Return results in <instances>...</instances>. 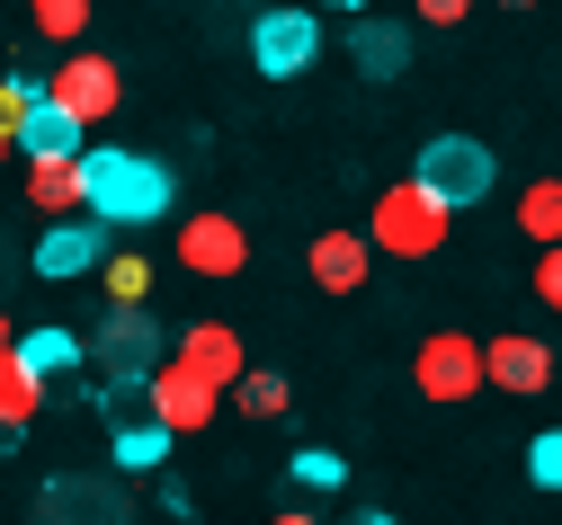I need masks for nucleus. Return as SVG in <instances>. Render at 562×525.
<instances>
[{"label":"nucleus","instance_id":"nucleus-1","mask_svg":"<svg viewBox=\"0 0 562 525\" xmlns=\"http://www.w3.org/2000/svg\"><path fill=\"white\" fill-rule=\"evenodd\" d=\"M81 179H90L99 222H161L170 214V170L144 152H81Z\"/></svg>","mask_w":562,"mask_h":525},{"label":"nucleus","instance_id":"nucleus-2","mask_svg":"<svg viewBox=\"0 0 562 525\" xmlns=\"http://www.w3.org/2000/svg\"><path fill=\"white\" fill-rule=\"evenodd\" d=\"M447 232H456V205H447L438 187H419V179L384 187V196H375V222H367V241H375L384 259H438Z\"/></svg>","mask_w":562,"mask_h":525},{"label":"nucleus","instance_id":"nucleus-3","mask_svg":"<svg viewBox=\"0 0 562 525\" xmlns=\"http://www.w3.org/2000/svg\"><path fill=\"white\" fill-rule=\"evenodd\" d=\"M161 365V330L144 304H108V321L90 330V374H99V392L108 384H144V374Z\"/></svg>","mask_w":562,"mask_h":525},{"label":"nucleus","instance_id":"nucleus-4","mask_svg":"<svg viewBox=\"0 0 562 525\" xmlns=\"http://www.w3.org/2000/svg\"><path fill=\"white\" fill-rule=\"evenodd\" d=\"M411 384H419V401H438V410H456V401H473L491 374H482V339H464V330H429L419 339V356H411Z\"/></svg>","mask_w":562,"mask_h":525},{"label":"nucleus","instance_id":"nucleus-5","mask_svg":"<svg viewBox=\"0 0 562 525\" xmlns=\"http://www.w3.org/2000/svg\"><path fill=\"white\" fill-rule=\"evenodd\" d=\"M491 170H501V161H491V142H473V134H438V142H419V187H438L456 214L464 205H482L491 196Z\"/></svg>","mask_w":562,"mask_h":525},{"label":"nucleus","instance_id":"nucleus-6","mask_svg":"<svg viewBox=\"0 0 562 525\" xmlns=\"http://www.w3.org/2000/svg\"><path fill=\"white\" fill-rule=\"evenodd\" d=\"M45 99H54V107H72L81 125H108V116L125 107V71H116L108 54H72V45H63L54 81H45Z\"/></svg>","mask_w":562,"mask_h":525},{"label":"nucleus","instance_id":"nucleus-7","mask_svg":"<svg viewBox=\"0 0 562 525\" xmlns=\"http://www.w3.org/2000/svg\"><path fill=\"white\" fill-rule=\"evenodd\" d=\"M144 392H153V410H161V419H170L179 436H196L205 419H224V384H215V374H196V365H188L179 347H170V356H161V365L144 374Z\"/></svg>","mask_w":562,"mask_h":525},{"label":"nucleus","instance_id":"nucleus-8","mask_svg":"<svg viewBox=\"0 0 562 525\" xmlns=\"http://www.w3.org/2000/svg\"><path fill=\"white\" fill-rule=\"evenodd\" d=\"M179 267L205 276V285H224V276L250 267V232H241L233 214H188V222H179Z\"/></svg>","mask_w":562,"mask_h":525},{"label":"nucleus","instance_id":"nucleus-9","mask_svg":"<svg viewBox=\"0 0 562 525\" xmlns=\"http://www.w3.org/2000/svg\"><path fill=\"white\" fill-rule=\"evenodd\" d=\"M313 54H322V19H313V10H268V19L250 27V62L268 71V81L313 71Z\"/></svg>","mask_w":562,"mask_h":525},{"label":"nucleus","instance_id":"nucleus-10","mask_svg":"<svg viewBox=\"0 0 562 525\" xmlns=\"http://www.w3.org/2000/svg\"><path fill=\"white\" fill-rule=\"evenodd\" d=\"M482 374H491V384H501V392H544L553 384V347L544 339H527V330H491L482 339Z\"/></svg>","mask_w":562,"mask_h":525},{"label":"nucleus","instance_id":"nucleus-11","mask_svg":"<svg viewBox=\"0 0 562 525\" xmlns=\"http://www.w3.org/2000/svg\"><path fill=\"white\" fill-rule=\"evenodd\" d=\"M108 259V232H99V214H63L54 232L36 241V276H54V285H72V276H90Z\"/></svg>","mask_w":562,"mask_h":525},{"label":"nucleus","instance_id":"nucleus-12","mask_svg":"<svg viewBox=\"0 0 562 525\" xmlns=\"http://www.w3.org/2000/svg\"><path fill=\"white\" fill-rule=\"evenodd\" d=\"M27 205H36L45 222H63V214H90L81 152H45V161H27Z\"/></svg>","mask_w":562,"mask_h":525},{"label":"nucleus","instance_id":"nucleus-13","mask_svg":"<svg viewBox=\"0 0 562 525\" xmlns=\"http://www.w3.org/2000/svg\"><path fill=\"white\" fill-rule=\"evenodd\" d=\"M304 267H313L322 294H358L367 267H375V241H367V232H322V241L304 250Z\"/></svg>","mask_w":562,"mask_h":525},{"label":"nucleus","instance_id":"nucleus-14","mask_svg":"<svg viewBox=\"0 0 562 525\" xmlns=\"http://www.w3.org/2000/svg\"><path fill=\"white\" fill-rule=\"evenodd\" d=\"M348 62H358L367 81H402V62H411V27H402V19H348Z\"/></svg>","mask_w":562,"mask_h":525},{"label":"nucleus","instance_id":"nucleus-15","mask_svg":"<svg viewBox=\"0 0 562 525\" xmlns=\"http://www.w3.org/2000/svg\"><path fill=\"white\" fill-rule=\"evenodd\" d=\"M179 356H188L196 374H215L224 392L241 384V365H250V356H241V330H233V321H196V330H179Z\"/></svg>","mask_w":562,"mask_h":525},{"label":"nucleus","instance_id":"nucleus-16","mask_svg":"<svg viewBox=\"0 0 562 525\" xmlns=\"http://www.w3.org/2000/svg\"><path fill=\"white\" fill-rule=\"evenodd\" d=\"M45 392H54L45 374H36V365H27L19 347H0V436H19V427H27L36 410H45Z\"/></svg>","mask_w":562,"mask_h":525},{"label":"nucleus","instance_id":"nucleus-17","mask_svg":"<svg viewBox=\"0 0 562 525\" xmlns=\"http://www.w3.org/2000/svg\"><path fill=\"white\" fill-rule=\"evenodd\" d=\"M81 134H90V125H81L72 107H54V99H45V107L19 125V152H27V161H45V152H81Z\"/></svg>","mask_w":562,"mask_h":525},{"label":"nucleus","instance_id":"nucleus-18","mask_svg":"<svg viewBox=\"0 0 562 525\" xmlns=\"http://www.w3.org/2000/svg\"><path fill=\"white\" fill-rule=\"evenodd\" d=\"M224 401H233L241 419H286V401H295V392H286V374H259V365H241V384H233Z\"/></svg>","mask_w":562,"mask_h":525},{"label":"nucleus","instance_id":"nucleus-19","mask_svg":"<svg viewBox=\"0 0 562 525\" xmlns=\"http://www.w3.org/2000/svg\"><path fill=\"white\" fill-rule=\"evenodd\" d=\"M19 356L45 374V384H63V374L81 365V339H72V330H19Z\"/></svg>","mask_w":562,"mask_h":525},{"label":"nucleus","instance_id":"nucleus-20","mask_svg":"<svg viewBox=\"0 0 562 525\" xmlns=\"http://www.w3.org/2000/svg\"><path fill=\"white\" fill-rule=\"evenodd\" d=\"M518 232L544 250V241H562V179H536L527 196H518Z\"/></svg>","mask_w":562,"mask_h":525},{"label":"nucleus","instance_id":"nucleus-21","mask_svg":"<svg viewBox=\"0 0 562 525\" xmlns=\"http://www.w3.org/2000/svg\"><path fill=\"white\" fill-rule=\"evenodd\" d=\"M99 285H108V304H144V294H153V259L144 250H108L99 259Z\"/></svg>","mask_w":562,"mask_h":525},{"label":"nucleus","instance_id":"nucleus-22","mask_svg":"<svg viewBox=\"0 0 562 525\" xmlns=\"http://www.w3.org/2000/svg\"><path fill=\"white\" fill-rule=\"evenodd\" d=\"M27 19H36V36H45V45H81L90 0H27Z\"/></svg>","mask_w":562,"mask_h":525},{"label":"nucleus","instance_id":"nucleus-23","mask_svg":"<svg viewBox=\"0 0 562 525\" xmlns=\"http://www.w3.org/2000/svg\"><path fill=\"white\" fill-rule=\"evenodd\" d=\"M45 107V81H19V71H0V134L19 142V125Z\"/></svg>","mask_w":562,"mask_h":525},{"label":"nucleus","instance_id":"nucleus-24","mask_svg":"<svg viewBox=\"0 0 562 525\" xmlns=\"http://www.w3.org/2000/svg\"><path fill=\"white\" fill-rule=\"evenodd\" d=\"M536 304L562 312V241H544V259H536Z\"/></svg>","mask_w":562,"mask_h":525},{"label":"nucleus","instance_id":"nucleus-25","mask_svg":"<svg viewBox=\"0 0 562 525\" xmlns=\"http://www.w3.org/2000/svg\"><path fill=\"white\" fill-rule=\"evenodd\" d=\"M295 481L322 499V490H339V455H295Z\"/></svg>","mask_w":562,"mask_h":525},{"label":"nucleus","instance_id":"nucleus-26","mask_svg":"<svg viewBox=\"0 0 562 525\" xmlns=\"http://www.w3.org/2000/svg\"><path fill=\"white\" fill-rule=\"evenodd\" d=\"M536 481L562 490V436H536Z\"/></svg>","mask_w":562,"mask_h":525},{"label":"nucleus","instance_id":"nucleus-27","mask_svg":"<svg viewBox=\"0 0 562 525\" xmlns=\"http://www.w3.org/2000/svg\"><path fill=\"white\" fill-rule=\"evenodd\" d=\"M411 10L429 19V27H464V10H473V0H411Z\"/></svg>","mask_w":562,"mask_h":525},{"label":"nucleus","instance_id":"nucleus-28","mask_svg":"<svg viewBox=\"0 0 562 525\" xmlns=\"http://www.w3.org/2000/svg\"><path fill=\"white\" fill-rule=\"evenodd\" d=\"M322 10H348V19H358V10H367V0H322Z\"/></svg>","mask_w":562,"mask_h":525},{"label":"nucleus","instance_id":"nucleus-29","mask_svg":"<svg viewBox=\"0 0 562 525\" xmlns=\"http://www.w3.org/2000/svg\"><path fill=\"white\" fill-rule=\"evenodd\" d=\"M0 347H19V330H10V312H0Z\"/></svg>","mask_w":562,"mask_h":525},{"label":"nucleus","instance_id":"nucleus-30","mask_svg":"<svg viewBox=\"0 0 562 525\" xmlns=\"http://www.w3.org/2000/svg\"><path fill=\"white\" fill-rule=\"evenodd\" d=\"M0 161H10V134H0Z\"/></svg>","mask_w":562,"mask_h":525},{"label":"nucleus","instance_id":"nucleus-31","mask_svg":"<svg viewBox=\"0 0 562 525\" xmlns=\"http://www.w3.org/2000/svg\"><path fill=\"white\" fill-rule=\"evenodd\" d=\"M501 10H527V0H501Z\"/></svg>","mask_w":562,"mask_h":525}]
</instances>
